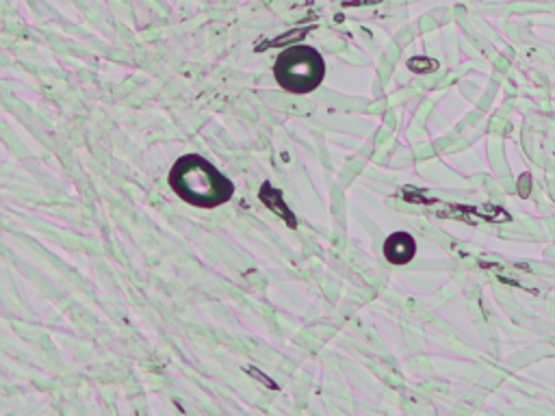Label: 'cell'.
<instances>
[{
    "label": "cell",
    "mask_w": 555,
    "mask_h": 416,
    "mask_svg": "<svg viewBox=\"0 0 555 416\" xmlns=\"http://www.w3.org/2000/svg\"><path fill=\"white\" fill-rule=\"evenodd\" d=\"M416 254V241L408 232H393L384 241V256L391 264H408Z\"/></svg>",
    "instance_id": "3"
},
{
    "label": "cell",
    "mask_w": 555,
    "mask_h": 416,
    "mask_svg": "<svg viewBox=\"0 0 555 416\" xmlns=\"http://www.w3.org/2000/svg\"><path fill=\"white\" fill-rule=\"evenodd\" d=\"M274 76L282 89L291 93H310L325 76V63L321 54L310 46H293L278 57Z\"/></svg>",
    "instance_id": "2"
},
{
    "label": "cell",
    "mask_w": 555,
    "mask_h": 416,
    "mask_svg": "<svg viewBox=\"0 0 555 416\" xmlns=\"http://www.w3.org/2000/svg\"><path fill=\"white\" fill-rule=\"evenodd\" d=\"M529 189H532V178H529V174H523L521 180H518V195H521V197H527Z\"/></svg>",
    "instance_id": "5"
},
{
    "label": "cell",
    "mask_w": 555,
    "mask_h": 416,
    "mask_svg": "<svg viewBox=\"0 0 555 416\" xmlns=\"http://www.w3.org/2000/svg\"><path fill=\"white\" fill-rule=\"evenodd\" d=\"M408 67L412 72H418V74H427V72H434L438 67V63L434 59H427V57H415L408 61Z\"/></svg>",
    "instance_id": "4"
},
{
    "label": "cell",
    "mask_w": 555,
    "mask_h": 416,
    "mask_svg": "<svg viewBox=\"0 0 555 416\" xmlns=\"http://www.w3.org/2000/svg\"><path fill=\"white\" fill-rule=\"evenodd\" d=\"M167 180L180 199L198 208H217L234 193L232 180L200 154H186L176 160Z\"/></svg>",
    "instance_id": "1"
}]
</instances>
